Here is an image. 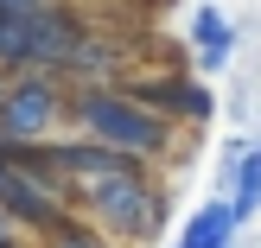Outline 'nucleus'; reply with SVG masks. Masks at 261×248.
Instances as JSON below:
<instances>
[{
  "instance_id": "1",
  "label": "nucleus",
  "mask_w": 261,
  "mask_h": 248,
  "mask_svg": "<svg viewBox=\"0 0 261 248\" xmlns=\"http://www.w3.org/2000/svg\"><path fill=\"white\" fill-rule=\"evenodd\" d=\"M70 127L121 147L127 159L153 166V172H185V134H178V121H166L160 108H147L140 96H127L121 83L70 89Z\"/></svg>"
},
{
  "instance_id": "8",
  "label": "nucleus",
  "mask_w": 261,
  "mask_h": 248,
  "mask_svg": "<svg viewBox=\"0 0 261 248\" xmlns=\"http://www.w3.org/2000/svg\"><path fill=\"white\" fill-rule=\"evenodd\" d=\"M191 51H198L204 70H223V64L236 58V25H229L217 7H198L191 13Z\"/></svg>"
},
{
  "instance_id": "4",
  "label": "nucleus",
  "mask_w": 261,
  "mask_h": 248,
  "mask_svg": "<svg viewBox=\"0 0 261 248\" xmlns=\"http://www.w3.org/2000/svg\"><path fill=\"white\" fill-rule=\"evenodd\" d=\"M64 127H70V89L58 83V76H7L0 83V147L25 153V147H45V140H58Z\"/></svg>"
},
{
  "instance_id": "2",
  "label": "nucleus",
  "mask_w": 261,
  "mask_h": 248,
  "mask_svg": "<svg viewBox=\"0 0 261 248\" xmlns=\"http://www.w3.org/2000/svg\"><path fill=\"white\" fill-rule=\"evenodd\" d=\"M89 13L76 0H38V7H0V70L7 76H64L76 45L89 38Z\"/></svg>"
},
{
  "instance_id": "6",
  "label": "nucleus",
  "mask_w": 261,
  "mask_h": 248,
  "mask_svg": "<svg viewBox=\"0 0 261 248\" xmlns=\"http://www.w3.org/2000/svg\"><path fill=\"white\" fill-rule=\"evenodd\" d=\"M121 89L140 96L147 108H160L166 121H178V127H204V121L217 115V96H211L204 83H191L185 70H127Z\"/></svg>"
},
{
  "instance_id": "15",
  "label": "nucleus",
  "mask_w": 261,
  "mask_h": 248,
  "mask_svg": "<svg viewBox=\"0 0 261 248\" xmlns=\"http://www.w3.org/2000/svg\"><path fill=\"white\" fill-rule=\"evenodd\" d=\"M0 172H7V147H0Z\"/></svg>"
},
{
  "instance_id": "13",
  "label": "nucleus",
  "mask_w": 261,
  "mask_h": 248,
  "mask_svg": "<svg viewBox=\"0 0 261 248\" xmlns=\"http://www.w3.org/2000/svg\"><path fill=\"white\" fill-rule=\"evenodd\" d=\"M0 7H38V0H0Z\"/></svg>"
},
{
  "instance_id": "11",
  "label": "nucleus",
  "mask_w": 261,
  "mask_h": 248,
  "mask_svg": "<svg viewBox=\"0 0 261 248\" xmlns=\"http://www.w3.org/2000/svg\"><path fill=\"white\" fill-rule=\"evenodd\" d=\"M229 210H236V223H249V216L261 210V147H249V153H242L236 185H229Z\"/></svg>"
},
{
  "instance_id": "7",
  "label": "nucleus",
  "mask_w": 261,
  "mask_h": 248,
  "mask_svg": "<svg viewBox=\"0 0 261 248\" xmlns=\"http://www.w3.org/2000/svg\"><path fill=\"white\" fill-rule=\"evenodd\" d=\"M121 76H127V38L89 25V38L76 45V58L64 64L58 83H64V89H109V83H121Z\"/></svg>"
},
{
  "instance_id": "14",
  "label": "nucleus",
  "mask_w": 261,
  "mask_h": 248,
  "mask_svg": "<svg viewBox=\"0 0 261 248\" xmlns=\"http://www.w3.org/2000/svg\"><path fill=\"white\" fill-rule=\"evenodd\" d=\"M0 248H32V236H25V242H0Z\"/></svg>"
},
{
  "instance_id": "3",
  "label": "nucleus",
  "mask_w": 261,
  "mask_h": 248,
  "mask_svg": "<svg viewBox=\"0 0 261 248\" xmlns=\"http://www.w3.org/2000/svg\"><path fill=\"white\" fill-rule=\"evenodd\" d=\"M76 210H83L102 236H115L121 248H147L166 229V216H172V185H166V172H153V166H127V172L76 185Z\"/></svg>"
},
{
  "instance_id": "9",
  "label": "nucleus",
  "mask_w": 261,
  "mask_h": 248,
  "mask_svg": "<svg viewBox=\"0 0 261 248\" xmlns=\"http://www.w3.org/2000/svg\"><path fill=\"white\" fill-rule=\"evenodd\" d=\"M236 210L229 204H204L185 229H178V248H236Z\"/></svg>"
},
{
  "instance_id": "12",
  "label": "nucleus",
  "mask_w": 261,
  "mask_h": 248,
  "mask_svg": "<svg viewBox=\"0 0 261 248\" xmlns=\"http://www.w3.org/2000/svg\"><path fill=\"white\" fill-rule=\"evenodd\" d=\"M0 242H25V229H19V223H13V216H7V210H0Z\"/></svg>"
},
{
  "instance_id": "5",
  "label": "nucleus",
  "mask_w": 261,
  "mask_h": 248,
  "mask_svg": "<svg viewBox=\"0 0 261 248\" xmlns=\"http://www.w3.org/2000/svg\"><path fill=\"white\" fill-rule=\"evenodd\" d=\"M0 210H7L25 236H45V229H58V223L76 216V191L64 185L51 166H38V159L19 153V159H7V172H0Z\"/></svg>"
},
{
  "instance_id": "10",
  "label": "nucleus",
  "mask_w": 261,
  "mask_h": 248,
  "mask_svg": "<svg viewBox=\"0 0 261 248\" xmlns=\"http://www.w3.org/2000/svg\"><path fill=\"white\" fill-rule=\"evenodd\" d=\"M32 248H121V242L102 236V229L89 223L83 210H76L70 223H58V229H45V236H32Z\"/></svg>"
}]
</instances>
